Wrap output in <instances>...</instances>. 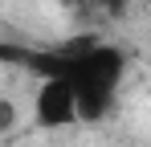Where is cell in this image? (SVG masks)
Returning a JSON list of instances; mask_svg holds the SVG:
<instances>
[{
    "label": "cell",
    "instance_id": "obj_1",
    "mask_svg": "<svg viewBox=\"0 0 151 147\" xmlns=\"http://www.w3.org/2000/svg\"><path fill=\"white\" fill-rule=\"evenodd\" d=\"M0 57L4 61H21L37 82L65 78L78 90L82 122H102V119H110L114 106H119V90H123V78H127V53L119 45H110V41L74 37L65 45H49V49L4 45Z\"/></svg>",
    "mask_w": 151,
    "mask_h": 147
},
{
    "label": "cell",
    "instance_id": "obj_2",
    "mask_svg": "<svg viewBox=\"0 0 151 147\" xmlns=\"http://www.w3.org/2000/svg\"><path fill=\"white\" fill-rule=\"evenodd\" d=\"M33 122L41 131H65L82 122V102L78 90L65 78H45L37 82V94H33Z\"/></svg>",
    "mask_w": 151,
    "mask_h": 147
},
{
    "label": "cell",
    "instance_id": "obj_3",
    "mask_svg": "<svg viewBox=\"0 0 151 147\" xmlns=\"http://www.w3.org/2000/svg\"><path fill=\"white\" fill-rule=\"evenodd\" d=\"M82 4H94V8H106V12H123L127 0H82Z\"/></svg>",
    "mask_w": 151,
    "mask_h": 147
},
{
    "label": "cell",
    "instance_id": "obj_4",
    "mask_svg": "<svg viewBox=\"0 0 151 147\" xmlns=\"http://www.w3.org/2000/svg\"><path fill=\"white\" fill-rule=\"evenodd\" d=\"M0 131H4V135L12 131V102H4V110H0Z\"/></svg>",
    "mask_w": 151,
    "mask_h": 147
},
{
    "label": "cell",
    "instance_id": "obj_5",
    "mask_svg": "<svg viewBox=\"0 0 151 147\" xmlns=\"http://www.w3.org/2000/svg\"><path fill=\"white\" fill-rule=\"evenodd\" d=\"M147 4H151V0H147Z\"/></svg>",
    "mask_w": 151,
    "mask_h": 147
}]
</instances>
